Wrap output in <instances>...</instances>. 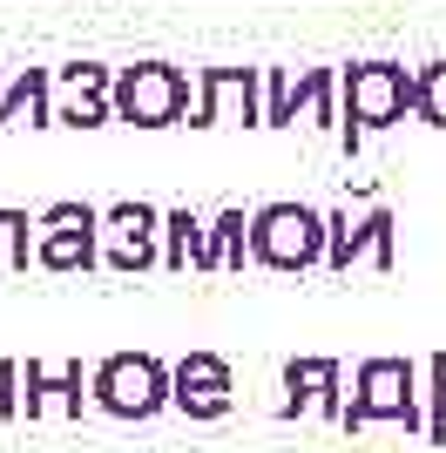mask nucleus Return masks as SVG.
Masks as SVG:
<instances>
[{
  "label": "nucleus",
  "instance_id": "obj_1",
  "mask_svg": "<svg viewBox=\"0 0 446 453\" xmlns=\"http://www.w3.org/2000/svg\"><path fill=\"white\" fill-rule=\"evenodd\" d=\"M412 109V75L399 61H358L338 75V142L358 150L365 129H392Z\"/></svg>",
  "mask_w": 446,
  "mask_h": 453
},
{
  "label": "nucleus",
  "instance_id": "obj_2",
  "mask_svg": "<svg viewBox=\"0 0 446 453\" xmlns=\"http://www.w3.org/2000/svg\"><path fill=\"white\" fill-rule=\"evenodd\" d=\"M250 257L271 271L325 265V210L311 203H264L250 210Z\"/></svg>",
  "mask_w": 446,
  "mask_h": 453
},
{
  "label": "nucleus",
  "instance_id": "obj_3",
  "mask_svg": "<svg viewBox=\"0 0 446 453\" xmlns=\"http://www.w3.org/2000/svg\"><path fill=\"white\" fill-rule=\"evenodd\" d=\"M406 426V434H427V413H419V372L406 359H365L352 379V406H345V426Z\"/></svg>",
  "mask_w": 446,
  "mask_h": 453
},
{
  "label": "nucleus",
  "instance_id": "obj_4",
  "mask_svg": "<svg viewBox=\"0 0 446 453\" xmlns=\"http://www.w3.org/2000/svg\"><path fill=\"white\" fill-rule=\"evenodd\" d=\"M189 102H196V75L169 68V61H135L115 75V115L135 122V129H169L183 122Z\"/></svg>",
  "mask_w": 446,
  "mask_h": 453
},
{
  "label": "nucleus",
  "instance_id": "obj_5",
  "mask_svg": "<svg viewBox=\"0 0 446 453\" xmlns=\"http://www.w3.org/2000/svg\"><path fill=\"white\" fill-rule=\"evenodd\" d=\"M88 399L115 419H149L169 406V365L149 352H115L88 372Z\"/></svg>",
  "mask_w": 446,
  "mask_h": 453
},
{
  "label": "nucleus",
  "instance_id": "obj_6",
  "mask_svg": "<svg viewBox=\"0 0 446 453\" xmlns=\"http://www.w3.org/2000/svg\"><path fill=\"white\" fill-rule=\"evenodd\" d=\"M35 265L41 271H88V265H102V210L48 203L35 217Z\"/></svg>",
  "mask_w": 446,
  "mask_h": 453
},
{
  "label": "nucleus",
  "instance_id": "obj_7",
  "mask_svg": "<svg viewBox=\"0 0 446 453\" xmlns=\"http://www.w3.org/2000/svg\"><path fill=\"white\" fill-rule=\"evenodd\" d=\"M189 122H204V129H217V122H264V68H204Z\"/></svg>",
  "mask_w": 446,
  "mask_h": 453
},
{
  "label": "nucleus",
  "instance_id": "obj_8",
  "mask_svg": "<svg viewBox=\"0 0 446 453\" xmlns=\"http://www.w3.org/2000/svg\"><path fill=\"white\" fill-rule=\"evenodd\" d=\"M102 265H115V271L163 265V210H149V203H109L102 210Z\"/></svg>",
  "mask_w": 446,
  "mask_h": 453
},
{
  "label": "nucleus",
  "instance_id": "obj_9",
  "mask_svg": "<svg viewBox=\"0 0 446 453\" xmlns=\"http://www.w3.org/2000/svg\"><path fill=\"white\" fill-rule=\"evenodd\" d=\"M297 109L338 129V68H304L297 88L284 81V68H264V122H297Z\"/></svg>",
  "mask_w": 446,
  "mask_h": 453
},
{
  "label": "nucleus",
  "instance_id": "obj_10",
  "mask_svg": "<svg viewBox=\"0 0 446 453\" xmlns=\"http://www.w3.org/2000/svg\"><path fill=\"white\" fill-rule=\"evenodd\" d=\"M109 115H115V68H102V61L55 68V122L61 129H95Z\"/></svg>",
  "mask_w": 446,
  "mask_h": 453
},
{
  "label": "nucleus",
  "instance_id": "obj_11",
  "mask_svg": "<svg viewBox=\"0 0 446 453\" xmlns=\"http://www.w3.org/2000/svg\"><path fill=\"white\" fill-rule=\"evenodd\" d=\"M358 257L379 271H392V210H365V217H345V210H332L325 217V265L332 271H352Z\"/></svg>",
  "mask_w": 446,
  "mask_h": 453
},
{
  "label": "nucleus",
  "instance_id": "obj_12",
  "mask_svg": "<svg viewBox=\"0 0 446 453\" xmlns=\"http://www.w3.org/2000/svg\"><path fill=\"white\" fill-rule=\"evenodd\" d=\"M230 365L217 352H189L183 365H169V406L189 419H223L230 413Z\"/></svg>",
  "mask_w": 446,
  "mask_h": 453
},
{
  "label": "nucleus",
  "instance_id": "obj_13",
  "mask_svg": "<svg viewBox=\"0 0 446 453\" xmlns=\"http://www.w3.org/2000/svg\"><path fill=\"white\" fill-rule=\"evenodd\" d=\"M284 413H325L345 426V372H338V359H291L284 365Z\"/></svg>",
  "mask_w": 446,
  "mask_h": 453
},
{
  "label": "nucleus",
  "instance_id": "obj_14",
  "mask_svg": "<svg viewBox=\"0 0 446 453\" xmlns=\"http://www.w3.org/2000/svg\"><path fill=\"white\" fill-rule=\"evenodd\" d=\"M55 122V68H0V129Z\"/></svg>",
  "mask_w": 446,
  "mask_h": 453
},
{
  "label": "nucleus",
  "instance_id": "obj_15",
  "mask_svg": "<svg viewBox=\"0 0 446 453\" xmlns=\"http://www.w3.org/2000/svg\"><path fill=\"white\" fill-rule=\"evenodd\" d=\"M20 386H27V419H55V413H81V365L61 359H27V372H20Z\"/></svg>",
  "mask_w": 446,
  "mask_h": 453
},
{
  "label": "nucleus",
  "instance_id": "obj_16",
  "mask_svg": "<svg viewBox=\"0 0 446 453\" xmlns=\"http://www.w3.org/2000/svg\"><path fill=\"white\" fill-rule=\"evenodd\" d=\"M163 265L169 271H217L210 224L196 217V210H169V217H163Z\"/></svg>",
  "mask_w": 446,
  "mask_h": 453
},
{
  "label": "nucleus",
  "instance_id": "obj_17",
  "mask_svg": "<svg viewBox=\"0 0 446 453\" xmlns=\"http://www.w3.org/2000/svg\"><path fill=\"white\" fill-rule=\"evenodd\" d=\"M210 250H217V271H243V257H250V210H217L210 217Z\"/></svg>",
  "mask_w": 446,
  "mask_h": 453
},
{
  "label": "nucleus",
  "instance_id": "obj_18",
  "mask_svg": "<svg viewBox=\"0 0 446 453\" xmlns=\"http://www.w3.org/2000/svg\"><path fill=\"white\" fill-rule=\"evenodd\" d=\"M27 257H35V217L0 210V271H27Z\"/></svg>",
  "mask_w": 446,
  "mask_h": 453
},
{
  "label": "nucleus",
  "instance_id": "obj_19",
  "mask_svg": "<svg viewBox=\"0 0 446 453\" xmlns=\"http://www.w3.org/2000/svg\"><path fill=\"white\" fill-rule=\"evenodd\" d=\"M412 115L446 129V61H427L419 75H412Z\"/></svg>",
  "mask_w": 446,
  "mask_h": 453
},
{
  "label": "nucleus",
  "instance_id": "obj_20",
  "mask_svg": "<svg viewBox=\"0 0 446 453\" xmlns=\"http://www.w3.org/2000/svg\"><path fill=\"white\" fill-rule=\"evenodd\" d=\"M427 386H433V413H427V440H446V352L427 365Z\"/></svg>",
  "mask_w": 446,
  "mask_h": 453
},
{
  "label": "nucleus",
  "instance_id": "obj_21",
  "mask_svg": "<svg viewBox=\"0 0 446 453\" xmlns=\"http://www.w3.org/2000/svg\"><path fill=\"white\" fill-rule=\"evenodd\" d=\"M20 406H27V399H20V365H14V359H0V413L14 419Z\"/></svg>",
  "mask_w": 446,
  "mask_h": 453
}]
</instances>
